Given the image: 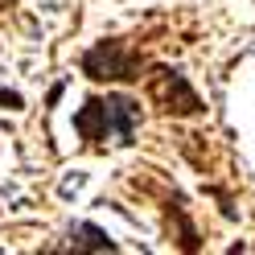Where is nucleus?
<instances>
[{"label":"nucleus","mask_w":255,"mask_h":255,"mask_svg":"<svg viewBox=\"0 0 255 255\" xmlns=\"http://www.w3.org/2000/svg\"><path fill=\"white\" fill-rule=\"evenodd\" d=\"M140 70H144V58L124 37H107L83 54V74L95 83H136Z\"/></svg>","instance_id":"f257e3e1"},{"label":"nucleus","mask_w":255,"mask_h":255,"mask_svg":"<svg viewBox=\"0 0 255 255\" xmlns=\"http://www.w3.org/2000/svg\"><path fill=\"white\" fill-rule=\"evenodd\" d=\"M148 95H152V103H161V107L169 111V116H198V111H202L198 91L185 83L181 70H169V66H156V70H152Z\"/></svg>","instance_id":"f03ea898"},{"label":"nucleus","mask_w":255,"mask_h":255,"mask_svg":"<svg viewBox=\"0 0 255 255\" xmlns=\"http://www.w3.org/2000/svg\"><path fill=\"white\" fill-rule=\"evenodd\" d=\"M107 120H111V136L120 140V144H132L136 136V124H140V103L132 95H107Z\"/></svg>","instance_id":"7ed1b4c3"},{"label":"nucleus","mask_w":255,"mask_h":255,"mask_svg":"<svg viewBox=\"0 0 255 255\" xmlns=\"http://www.w3.org/2000/svg\"><path fill=\"white\" fill-rule=\"evenodd\" d=\"M74 128H78V136H83L87 144H99V140L111 132V120H107V99L91 95V99L83 103V111H74Z\"/></svg>","instance_id":"20e7f679"},{"label":"nucleus","mask_w":255,"mask_h":255,"mask_svg":"<svg viewBox=\"0 0 255 255\" xmlns=\"http://www.w3.org/2000/svg\"><path fill=\"white\" fill-rule=\"evenodd\" d=\"M70 243H74V251H116V243H111L99 227H91V222H74Z\"/></svg>","instance_id":"39448f33"},{"label":"nucleus","mask_w":255,"mask_h":255,"mask_svg":"<svg viewBox=\"0 0 255 255\" xmlns=\"http://www.w3.org/2000/svg\"><path fill=\"white\" fill-rule=\"evenodd\" d=\"M0 103H4L8 111H21V107H25V99H21L17 91H8V87H0Z\"/></svg>","instance_id":"423d86ee"}]
</instances>
